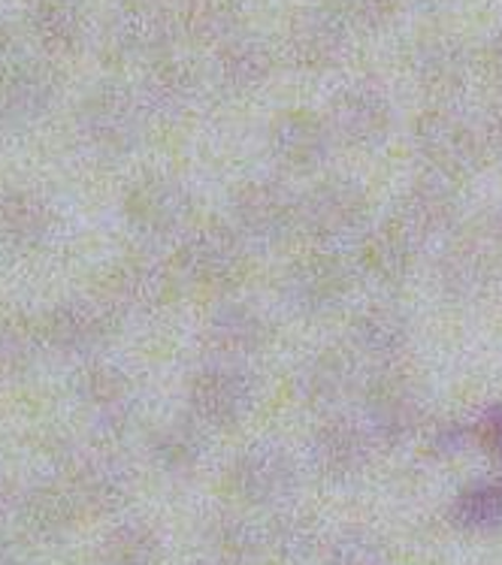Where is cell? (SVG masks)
<instances>
[{"instance_id": "obj_1", "label": "cell", "mask_w": 502, "mask_h": 565, "mask_svg": "<svg viewBox=\"0 0 502 565\" xmlns=\"http://www.w3.org/2000/svg\"><path fill=\"white\" fill-rule=\"evenodd\" d=\"M293 43L306 61H333L345 49V28L333 12L309 10L293 24Z\"/></svg>"}, {"instance_id": "obj_2", "label": "cell", "mask_w": 502, "mask_h": 565, "mask_svg": "<svg viewBox=\"0 0 502 565\" xmlns=\"http://www.w3.org/2000/svg\"><path fill=\"white\" fill-rule=\"evenodd\" d=\"M463 61L451 46H430L424 52V76L430 82H451L460 79Z\"/></svg>"}, {"instance_id": "obj_3", "label": "cell", "mask_w": 502, "mask_h": 565, "mask_svg": "<svg viewBox=\"0 0 502 565\" xmlns=\"http://www.w3.org/2000/svg\"><path fill=\"white\" fill-rule=\"evenodd\" d=\"M227 64H231L234 79L239 82H257L267 73V55H264V49L255 46V43H239V46H234Z\"/></svg>"}, {"instance_id": "obj_4", "label": "cell", "mask_w": 502, "mask_h": 565, "mask_svg": "<svg viewBox=\"0 0 502 565\" xmlns=\"http://www.w3.org/2000/svg\"><path fill=\"white\" fill-rule=\"evenodd\" d=\"M342 10L349 12L354 22L382 24L397 10V0H342Z\"/></svg>"}, {"instance_id": "obj_5", "label": "cell", "mask_w": 502, "mask_h": 565, "mask_svg": "<svg viewBox=\"0 0 502 565\" xmlns=\"http://www.w3.org/2000/svg\"><path fill=\"white\" fill-rule=\"evenodd\" d=\"M496 61H500V67H502V43L496 46Z\"/></svg>"}, {"instance_id": "obj_6", "label": "cell", "mask_w": 502, "mask_h": 565, "mask_svg": "<svg viewBox=\"0 0 502 565\" xmlns=\"http://www.w3.org/2000/svg\"><path fill=\"white\" fill-rule=\"evenodd\" d=\"M420 3H442V0H420Z\"/></svg>"}]
</instances>
